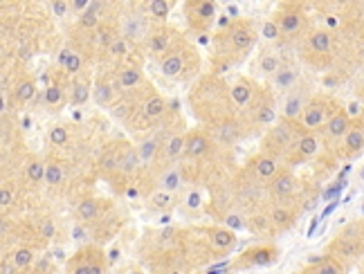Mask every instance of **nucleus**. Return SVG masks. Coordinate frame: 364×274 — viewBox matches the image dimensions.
<instances>
[{"instance_id":"nucleus-50","label":"nucleus","mask_w":364,"mask_h":274,"mask_svg":"<svg viewBox=\"0 0 364 274\" xmlns=\"http://www.w3.org/2000/svg\"><path fill=\"white\" fill-rule=\"evenodd\" d=\"M38 234H41L43 238H54V222L52 220H43L41 227H38Z\"/></svg>"},{"instance_id":"nucleus-16","label":"nucleus","mask_w":364,"mask_h":274,"mask_svg":"<svg viewBox=\"0 0 364 274\" xmlns=\"http://www.w3.org/2000/svg\"><path fill=\"white\" fill-rule=\"evenodd\" d=\"M256 90H259L256 83H254L252 79H248V77H241V79H236L229 85V95H232V101H234V106H236V110H245V108L252 104Z\"/></svg>"},{"instance_id":"nucleus-39","label":"nucleus","mask_w":364,"mask_h":274,"mask_svg":"<svg viewBox=\"0 0 364 274\" xmlns=\"http://www.w3.org/2000/svg\"><path fill=\"white\" fill-rule=\"evenodd\" d=\"M146 11H148V16H151V21L162 23L169 18L171 2H167V0H151V2H146Z\"/></svg>"},{"instance_id":"nucleus-3","label":"nucleus","mask_w":364,"mask_h":274,"mask_svg":"<svg viewBox=\"0 0 364 274\" xmlns=\"http://www.w3.org/2000/svg\"><path fill=\"white\" fill-rule=\"evenodd\" d=\"M200 68V58L198 52L191 48L185 38H180L169 52L160 58V72L169 79H178V81H189L191 77H196Z\"/></svg>"},{"instance_id":"nucleus-30","label":"nucleus","mask_w":364,"mask_h":274,"mask_svg":"<svg viewBox=\"0 0 364 274\" xmlns=\"http://www.w3.org/2000/svg\"><path fill=\"white\" fill-rule=\"evenodd\" d=\"M180 187H182V173H180V169H175V166L162 169V173H160V189L175 193Z\"/></svg>"},{"instance_id":"nucleus-37","label":"nucleus","mask_w":364,"mask_h":274,"mask_svg":"<svg viewBox=\"0 0 364 274\" xmlns=\"http://www.w3.org/2000/svg\"><path fill=\"white\" fill-rule=\"evenodd\" d=\"M173 202H175V195L171 193V191H164V189H158V191H153V193L148 195V207L155 209V211L169 209Z\"/></svg>"},{"instance_id":"nucleus-54","label":"nucleus","mask_w":364,"mask_h":274,"mask_svg":"<svg viewBox=\"0 0 364 274\" xmlns=\"http://www.w3.org/2000/svg\"><path fill=\"white\" fill-rule=\"evenodd\" d=\"M360 178H362V180H364V166H362V171H360Z\"/></svg>"},{"instance_id":"nucleus-43","label":"nucleus","mask_w":364,"mask_h":274,"mask_svg":"<svg viewBox=\"0 0 364 274\" xmlns=\"http://www.w3.org/2000/svg\"><path fill=\"white\" fill-rule=\"evenodd\" d=\"M68 274H88V256H85V249H79V252L68 261Z\"/></svg>"},{"instance_id":"nucleus-5","label":"nucleus","mask_w":364,"mask_h":274,"mask_svg":"<svg viewBox=\"0 0 364 274\" xmlns=\"http://www.w3.org/2000/svg\"><path fill=\"white\" fill-rule=\"evenodd\" d=\"M301 135H304V131H301L299 121H288V119L277 121L275 126L265 133L263 142H261V153H268L272 158L290 155Z\"/></svg>"},{"instance_id":"nucleus-22","label":"nucleus","mask_w":364,"mask_h":274,"mask_svg":"<svg viewBox=\"0 0 364 274\" xmlns=\"http://www.w3.org/2000/svg\"><path fill=\"white\" fill-rule=\"evenodd\" d=\"M207 236H209L211 245L223 254L232 252V249L236 247V234H234L232 227H209V229H207Z\"/></svg>"},{"instance_id":"nucleus-7","label":"nucleus","mask_w":364,"mask_h":274,"mask_svg":"<svg viewBox=\"0 0 364 274\" xmlns=\"http://www.w3.org/2000/svg\"><path fill=\"white\" fill-rule=\"evenodd\" d=\"M182 9H185L187 25L198 34L209 32V27L216 21V2H209V0H189L182 5Z\"/></svg>"},{"instance_id":"nucleus-40","label":"nucleus","mask_w":364,"mask_h":274,"mask_svg":"<svg viewBox=\"0 0 364 274\" xmlns=\"http://www.w3.org/2000/svg\"><path fill=\"white\" fill-rule=\"evenodd\" d=\"M295 81H297V72L292 68H288V65H283V68H281L279 72L272 77V85H275V88H279V90L292 88V85H295Z\"/></svg>"},{"instance_id":"nucleus-1","label":"nucleus","mask_w":364,"mask_h":274,"mask_svg":"<svg viewBox=\"0 0 364 274\" xmlns=\"http://www.w3.org/2000/svg\"><path fill=\"white\" fill-rule=\"evenodd\" d=\"M256 36L259 34H256V27H254L252 21L232 18L214 38V45H216V56H214L216 72H223L232 63H238L241 58L248 56L250 50L256 43Z\"/></svg>"},{"instance_id":"nucleus-10","label":"nucleus","mask_w":364,"mask_h":274,"mask_svg":"<svg viewBox=\"0 0 364 274\" xmlns=\"http://www.w3.org/2000/svg\"><path fill=\"white\" fill-rule=\"evenodd\" d=\"M279 258V249L277 245H259V247H250L248 252H243L241 256L234 261V268H265L272 265Z\"/></svg>"},{"instance_id":"nucleus-9","label":"nucleus","mask_w":364,"mask_h":274,"mask_svg":"<svg viewBox=\"0 0 364 274\" xmlns=\"http://www.w3.org/2000/svg\"><path fill=\"white\" fill-rule=\"evenodd\" d=\"M272 21L279 25V32L281 36H297V34L304 29V11H301L299 5H292V2H285V5L279 7L277 16Z\"/></svg>"},{"instance_id":"nucleus-20","label":"nucleus","mask_w":364,"mask_h":274,"mask_svg":"<svg viewBox=\"0 0 364 274\" xmlns=\"http://www.w3.org/2000/svg\"><path fill=\"white\" fill-rule=\"evenodd\" d=\"M319 151V139H317L315 133H304V135L299 137V142H297V146L292 148L290 153V162L297 164V162H306L308 158H312V155Z\"/></svg>"},{"instance_id":"nucleus-36","label":"nucleus","mask_w":364,"mask_h":274,"mask_svg":"<svg viewBox=\"0 0 364 274\" xmlns=\"http://www.w3.org/2000/svg\"><path fill=\"white\" fill-rule=\"evenodd\" d=\"M63 180H65L63 164L58 162V160H48V164H45V182L50 187H58Z\"/></svg>"},{"instance_id":"nucleus-4","label":"nucleus","mask_w":364,"mask_h":274,"mask_svg":"<svg viewBox=\"0 0 364 274\" xmlns=\"http://www.w3.org/2000/svg\"><path fill=\"white\" fill-rule=\"evenodd\" d=\"M241 124H243V128H245V135H248V126H250V133L263 131V128L270 131V128L275 126L277 124V101L270 90H265V88L256 90L252 104L243 110Z\"/></svg>"},{"instance_id":"nucleus-17","label":"nucleus","mask_w":364,"mask_h":274,"mask_svg":"<svg viewBox=\"0 0 364 274\" xmlns=\"http://www.w3.org/2000/svg\"><path fill=\"white\" fill-rule=\"evenodd\" d=\"M117 81H111L106 74H99L92 85V99L97 106H112L115 104V95H117Z\"/></svg>"},{"instance_id":"nucleus-28","label":"nucleus","mask_w":364,"mask_h":274,"mask_svg":"<svg viewBox=\"0 0 364 274\" xmlns=\"http://www.w3.org/2000/svg\"><path fill=\"white\" fill-rule=\"evenodd\" d=\"M58 65L70 77H79L81 68H84V58H81L79 52H74V50H63L61 56H58Z\"/></svg>"},{"instance_id":"nucleus-6","label":"nucleus","mask_w":364,"mask_h":274,"mask_svg":"<svg viewBox=\"0 0 364 274\" xmlns=\"http://www.w3.org/2000/svg\"><path fill=\"white\" fill-rule=\"evenodd\" d=\"M119 32H121V36L126 38L128 43H133V45L146 43L148 36H151V32H153V27H151V16H148V11H146V5H142V7H138L135 11L126 14L124 21H121V25H119Z\"/></svg>"},{"instance_id":"nucleus-35","label":"nucleus","mask_w":364,"mask_h":274,"mask_svg":"<svg viewBox=\"0 0 364 274\" xmlns=\"http://www.w3.org/2000/svg\"><path fill=\"white\" fill-rule=\"evenodd\" d=\"M344 151L346 155H358L364 151V133L358 128H351L348 135L344 137Z\"/></svg>"},{"instance_id":"nucleus-51","label":"nucleus","mask_w":364,"mask_h":274,"mask_svg":"<svg viewBox=\"0 0 364 274\" xmlns=\"http://www.w3.org/2000/svg\"><path fill=\"white\" fill-rule=\"evenodd\" d=\"M2 198H0V205H2V209H7V207L11 205V202H14V189H9V187H2Z\"/></svg>"},{"instance_id":"nucleus-12","label":"nucleus","mask_w":364,"mask_h":274,"mask_svg":"<svg viewBox=\"0 0 364 274\" xmlns=\"http://www.w3.org/2000/svg\"><path fill=\"white\" fill-rule=\"evenodd\" d=\"M178 41H180V36L173 27L160 25V27H153V32H151V36H148V41H146V50L151 56L162 58Z\"/></svg>"},{"instance_id":"nucleus-18","label":"nucleus","mask_w":364,"mask_h":274,"mask_svg":"<svg viewBox=\"0 0 364 274\" xmlns=\"http://www.w3.org/2000/svg\"><path fill=\"white\" fill-rule=\"evenodd\" d=\"M248 169L252 171V173L256 175L261 182H270V180H272L277 173H279V166H277V158H272V155H268V153L254 155Z\"/></svg>"},{"instance_id":"nucleus-45","label":"nucleus","mask_w":364,"mask_h":274,"mask_svg":"<svg viewBox=\"0 0 364 274\" xmlns=\"http://www.w3.org/2000/svg\"><path fill=\"white\" fill-rule=\"evenodd\" d=\"M131 45H133V43H128L124 36H119V38H115V43H112L111 48L106 50V54H108V56H112V58H124V56H128V50H131Z\"/></svg>"},{"instance_id":"nucleus-29","label":"nucleus","mask_w":364,"mask_h":274,"mask_svg":"<svg viewBox=\"0 0 364 274\" xmlns=\"http://www.w3.org/2000/svg\"><path fill=\"white\" fill-rule=\"evenodd\" d=\"M140 164H142V155H140V148L133 146V144H126L124 148V158H121V169L119 173L124 175H131L140 169Z\"/></svg>"},{"instance_id":"nucleus-32","label":"nucleus","mask_w":364,"mask_h":274,"mask_svg":"<svg viewBox=\"0 0 364 274\" xmlns=\"http://www.w3.org/2000/svg\"><path fill=\"white\" fill-rule=\"evenodd\" d=\"M34 95H36V81L32 77H23V79L16 81V88H14V97L16 101L21 104H27V101H32Z\"/></svg>"},{"instance_id":"nucleus-44","label":"nucleus","mask_w":364,"mask_h":274,"mask_svg":"<svg viewBox=\"0 0 364 274\" xmlns=\"http://www.w3.org/2000/svg\"><path fill=\"white\" fill-rule=\"evenodd\" d=\"M342 272H344V268L337 258L326 256V258H322V261H317L315 274H342Z\"/></svg>"},{"instance_id":"nucleus-53","label":"nucleus","mask_w":364,"mask_h":274,"mask_svg":"<svg viewBox=\"0 0 364 274\" xmlns=\"http://www.w3.org/2000/svg\"><path fill=\"white\" fill-rule=\"evenodd\" d=\"M29 274H45V272H41V270H32Z\"/></svg>"},{"instance_id":"nucleus-34","label":"nucleus","mask_w":364,"mask_h":274,"mask_svg":"<svg viewBox=\"0 0 364 274\" xmlns=\"http://www.w3.org/2000/svg\"><path fill=\"white\" fill-rule=\"evenodd\" d=\"M88 256V274H106V256L99 247H85Z\"/></svg>"},{"instance_id":"nucleus-41","label":"nucleus","mask_w":364,"mask_h":274,"mask_svg":"<svg viewBox=\"0 0 364 274\" xmlns=\"http://www.w3.org/2000/svg\"><path fill=\"white\" fill-rule=\"evenodd\" d=\"M63 99H65V92L61 83H52L43 90V101L48 106H52V108H58V106L63 104Z\"/></svg>"},{"instance_id":"nucleus-2","label":"nucleus","mask_w":364,"mask_h":274,"mask_svg":"<svg viewBox=\"0 0 364 274\" xmlns=\"http://www.w3.org/2000/svg\"><path fill=\"white\" fill-rule=\"evenodd\" d=\"M229 85L218 77H205L200 79V83L194 88V92H189V101L194 106V110L198 117H202V110H209L207 117V126L218 124L225 119H234V110L236 106L229 95Z\"/></svg>"},{"instance_id":"nucleus-23","label":"nucleus","mask_w":364,"mask_h":274,"mask_svg":"<svg viewBox=\"0 0 364 274\" xmlns=\"http://www.w3.org/2000/svg\"><path fill=\"white\" fill-rule=\"evenodd\" d=\"M308 97L304 90H292L290 95H288V99L283 101V119L288 121H299L301 115H304V110H306L308 106Z\"/></svg>"},{"instance_id":"nucleus-25","label":"nucleus","mask_w":364,"mask_h":274,"mask_svg":"<svg viewBox=\"0 0 364 274\" xmlns=\"http://www.w3.org/2000/svg\"><path fill=\"white\" fill-rule=\"evenodd\" d=\"M326 135L333 137V139H339V137H346L348 131H351V117L346 115L344 110L333 112L331 119L326 121Z\"/></svg>"},{"instance_id":"nucleus-55","label":"nucleus","mask_w":364,"mask_h":274,"mask_svg":"<svg viewBox=\"0 0 364 274\" xmlns=\"http://www.w3.org/2000/svg\"><path fill=\"white\" fill-rule=\"evenodd\" d=\"M312 274H315V270H312Z\"/></svg>"},{"instance_id":"nucleus-11","label":"nucleus","mask_w":364,"mask_h":274,"mask_svg":"<svg viewBox=\"0 0 364 274\" xmlns=\"http://www.w3.org/2000/svg\"><path fill=\"white\" fill-rule=\"evenodd\" d=\"M207 133L211 135L214 144H221V146H232L245 135V128H243L241 119H225V121H218V124H211L207 128Z\"/></svg>"},{"instance_id":"nucleus-27","label":"nucleus","mask_w":364,"mask_h":274,"mask_svg":"<svg viewBox=\"0 0 364 274\" xmlns=\"http://www.w3.org/2000/svg\"><path fill=\"white\" fill-rule=\"evenodd\" d=\"M92 85L95 83H90L88 77H74L72 81V88H70V104L72 106H84L85 101L92 97Z\"/></svg>"},{"instance_id":"nucleus-46","label":"nucleus","mask_w":364,"mask_h":274,"mask_svg":"<svg viewBox=\"0 0 364 274\" xmlns=\"http://www.w3.org/2000/svg\"><path fill=\"white\" fill-rule=\"evenodd\" d=\"M48 139H50V144H52V146H65V144H68V139H70V133H68V128H65V126L56 124V126L50 128Z\"/></svg>"},{"instance_id":"nucleus-31","label":"nucleus","mask_w":364,"mask_h":274,"mask_svg":"<svg viewBox=\"0 0 364 274\" xmlns=\"http://www.w3.org/2000/svg\"><path fill=\"white\" fill-rule=\"evenodd\" d=\"M11 263L16 265L18 272H32V268H34V249L27 247V245L18 247L16 252L11 254Z\"/></svg>"},{"instance_id":"nucleus-47","label":"nucleus","mask_w":364,"mask_h":274,"mask_svg":"<svg viewBox=\"0 0 364 274\" xmlns=\"http://www.w3.org/2000/svg\"><path fill=\"white\" fill-rule=\"evenodd\" d=\"M292 220H295V216H292L288 209H275L272 211V222H275L277 229H288V227L292 225Z\"/></svg>"},{"instance_id":"nucleus-52","label":"nucleus","mask_w":364,"mask_h":274,"mask_svg":"<svg viewBox=\"0 0 364 274\" xmlns=\"http://www.w3.org/2000/svg\"><path fill=\"white\" fill-rule=\"evenodd\" d=\"M18 270H16V265L11 263V258H5L2 261V274H16Z\"/></svg>"},{"instance_id":"nucleus-8","label":"nucleus","mask_w":364,"mask_h":274,"mask_svg":"<svg viewBox=\"0 0 364 274\" xmlns=\"http://www.w3.org/2000/svg\"><path fill=\"white\" fill-rule=\"evenodd\" d=\"M167 106L169 104H167V99L162 95L148 90L146 95L140 99V121L135 124L133 131H146V128L155 126L158 121H162L164 115H167Z\"/></svg>"},{"instance_id":"nucleus-49","label":"nucleus","mask_w":364,"mask_h":274,"mask_svg":"<svg viewBox=\"0 0 364 274\" xmlns=\"http://www.w3.org/2000/svg\"><path fill=\"white\" fill-rule=\"evenodd\" d=\"M70 9H72V7H70V2H65V0H54L52 2V11L56 18H63Z\"/></svg>"},{"instance_id":"nucleus-38","label":"nucleus","mask_w":364,"mask_h":274,"mask_svg":"<svg viewBox=\"0 0 364 274\" xmlns=\"http://www.w3.org/2000/svg\"><path fill=\"white\" fill-rule=\"evenodd\" d=\"M25 178L29 180L32 185H41V182H45V162L32 158L25 166Z\"/></svg>"},{"instance_id":"nucleus-42","label":"nucleus","mask_w":364,"mask_h":274,"mask_svg":"<svg viewBox=\"0 0 364 274\" xmlns=\"http://www.w3.org/2000/svg\"><path fill=\"white\" fill-rule=\"evenodd\" d=\"M259 68H261V72L268 74L270 79H272V77L283 68V63H281L279 56H275V54H263V56L259 58Z\"/></svg>"},{"instance_id":"nucleus-33","label":"nucleus","mask_w":364,"mask_h":274,"mask_svg":"<svg viewBox=\"0 0 364 274\" xmlns=\"http://www.w3.org/2000/svg\"><path fill=\"white\" fill-rule=\"evenodd\" d=\"M308 48L315 54H328L331 52V34L326 29H317V32L310 34L308 38Z\"/></svg>"},{"instance_id":"nucleus-21","label":"nucleus","mask_w":364,"mask_h":274,"mask_svg":"<svg viewBox=\"0 0 364 274\" xmlns=\"http://www.w3.org/2000/svg\"><path fill=\"white\" fill-rule=\"evenodd\" d=\"M268 189L275 198H288V195L295 191V173L290 169H279V173L268 182Z\"/></svg>"},{"instance_id":"nucleus-24","label":"nucleus","mask_w":364,"mask_h":274,"mask_svg":"<svg viewBox=\"0 0 364 274\" xmlns=\"http://www.w3.org/2000/svg\"><path fill=\"white\" fill-rule=\"evenodd\" d=\"M128 142H115L106 148L99 158V166L106 173H119L121 169V158H124V148H126Z\"/></svg>"},{"instance_id":"nucleus-14","label":"nucleus","mask_w":364,"mask_h":274,"mask_svg":"<svg viewBox=\"0 0 364 274\" xmlns=\"http://www.w3.org/2000/svg\"><path fill=\"white\" fill-rule=\"evenodd\" d=\"M185 142H187V133H178V135H171L167 142H164L162 151H160L158 160H155V164H160V166H164V169H169V166H173L175 160L185 158Z\"/></svg>"},{"instance_id":"nucleus-48","label":"nucleus","mask_w":364,"mask_h":274,"mask_svg":"<svg viewBox=\"0 0 364 274\" xmlns=\"http://www.w3.org/2000/svg\"><path fill=\"white\" fill-rule=\"evenodd\" d=\"M281 32H279V25H277L275 21H268L263 25V38H268V41H275V38H279Z\"/></svg>"},{"instance_id":"nucleus-19","label":"nucleus","mask_w":364,"mask_h":274,"mask_svg":"<svg viewBox=\"0 0 364 274\" xmlns=\"http://www.w3.org/2000/svg\"><path fill=\"white\" fill-rule=\"evenodd\" d=\"M115 81H117V88L119 90H124V92H133V90H138L140 85L144 83V74L138 65H124V68L117 70Z\"/></svg>"},{"instance_id":"nucleus-13","label":"nucleus","mask_w":364,"mask_h":274,"mask_svg":"<svg viewBox=\"0 0 364 274\" xmlns=\"http://www.w3.org/2000/svg\"><path fill=\"white\" fill-rule=\"evenodd\" d=\"M331 117L326 115V99H310L306 106V110L299 119V126L304 133H312L317 128L326 126V121Z\"/></svg>"},{"instance_id":"nucleus-15","label":"nucleus","mask_w":364,"mask_h":274,"mask_svg":"<svg viewBox=\"0 0 364 274\" xmlns=\"http://www.w3.org/2000/svg\"><path fill=\"white\" fill-rule=\"evenodd\" d=\"M214 146V139L207 131H189L187 133V142H185V158L196 160L207 155Z\"/></svg>"},{"instance_id":"nucleus-26","label":"nucleus","mask_w":364,"mask_h":274,"mask_svg":"<svg viewBox=\"0 0 364 274\" xmlns=\"http://www.w3.org/2000/svg\"><path fill=\"white\" fill-rule=\"evenodd\" d=\"M74 214H77V218H79L81 222H92V220H97V218H101V214H104V202L97 200V198H84V200L77 205Z\"/></svg>"}]
</instances>
